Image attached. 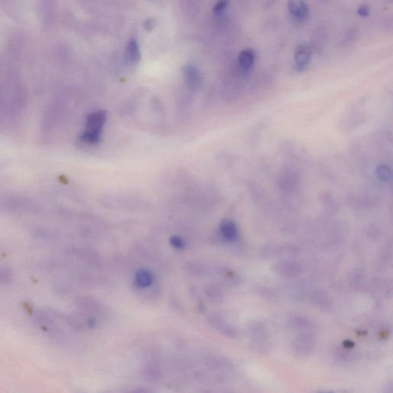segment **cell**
Returning <instances> with one entry per match:
<instances>
[{
	"label": "cell",
	"instance_id": "1",
	"mask_svg": "<svg viewBox=\"0 0 393 393\" xmlns=\"http://www.w3.org/2000/svg\"><path fill=\"white\" fill-rule=\"evenodd\" d=\"M249 337L252 348L261 354H266L271 351L272 343L266 326L260 321H251L247 326Z\"/></svg>",
	"mask_w": 393,
	"mask_h": 393
},
{
	"label": "cell",
	"instance_id": "2",
	"mask_svg": "<svg viewBox=\"0 0 393 393\" xmlns=\"http://www.w3.org/2000/svg\"><path fill=\"white\" fill-rule=\"evenodd\" d=\"M273 271L282 278L293 279L299 277L303 272V268L298 261L283 259L274 264Z\"/></svg>",
	"mask_w": 393,
	"mask_h": 393
},
{
	"label": "cell",
	"instance_id": "3",
	"mask_svg": "<svg viewBox=\"0 0 393 393\" xmlns=\"http://www.w3.org/2000/svg\"><path fill=\"white\" fill-rule=\"evenodd\" d=\"M316 339L314 335L304 333L296 336L292 342L293 354L299 357H309L314 352Z\"/></svg>",
	"mask_w": 393,
	"mask_h": 393
},
{
	"label": "cell",
	"instance_id": "4",
	"mask_svg": "<svg viewBox=\"0 0 393 393\" xmlns=\"http://www.w3.org/2000/svg\"><path fill=\"white\" fill-rule=\"evenodd\" d=\"M106 121V113L104 111H98L89 115L86 120L85 127L83 133L101 136V130Z\"/></svg>",
	"mask_w": 393,
	"mask_h": 393
},
{
	"label": "cell",
	"instance_id": "5",
	"mask_svg": "<svg viewBox=\"0 0 393 393\" xmlns=\"http://www.w3.org/2000/svg\"><path fill=\"white\" fill-rule=\"evenodd\" d=\"M312 50L307 44H301L296 47L294 52L295 69L302 71L305 69L311 61Z\"/></svg>",
	"mask_w": 393,
	"mask_h": 393
},
{
	"label": "cell",
	"instance_id": "6",
	"mask_svg": "<svg viewBox=\"0 0 393 393\" xmlns=\"http://www.w3.org/2000/svg\"><path fill=\"white\" fill-rule=\"evenodd\" d=\"M287 7L291 16L297 20L303 21L309 17L311 11L305 0H288Z\"/></svg>",
	"mask_w": 393,
	"mask_h": 393
},
{
	"label": "cell",
	"instance_id": "7",
	"mask_svg": "<svg viewBox=\"0 0 393 393\" xmlns=\"http://www.w3.org/2000/svg\"><path fill=\"white\" fill-rule=\"evenodd\" d=\"M210 320H211L213 327L218 331H220L221 333H223L224 335L228 336V337H237V330L232 326H230L222 317H219V316H213Z\"/></svg>",
	"mask_w": 393,
	"mask_h": 393
},
{
	"label": "cell",
	"instance_id": "8",
	"mask_svg": "<svg viewBox=\"0 0 393 393\" xmlns=\"http://www.w3.org/2000/svg\"><path fill=\"white\" fill-rule=\"evenodd\" d=\"M255 61H256V53L252 49H245L239 54V65L245 72L250 70L253 67Z\"/></svg>",
	"mask_w": 393,
	"mask_h": 393
},
{
	"label": "cell",
	"instance_id": "9",
	"mask_svg": "<svg viewBox=\"0 0 393 393\" xmlns=\"http://www.w3.org/2000/svg\"><path fill=\"white\" fill-rule=\"evenodd\" d=\"M312 302L321 311H330L333 308V303L328 295L321 290H317L313 293Z\"/></svg>",
	"mask_w": 393,
	"mask_h": 393
},
{
	"label": "cell",
	"instance_id": "10",
	"mask_svg": "<svg viewBox=\"0 0 393 393\" xmlns=\"http://www.w3.org/2000/svg\"><path fill=\"white\" fill-rule=\"evenodd\" d=\"M221 232L223 237L228 241H234L238 237V230L237 225L232 220L225 219L221 223Z\"/></svg>",
	"mask_w": 393,
	"mask_h": 393
},
{
	"label": "cell",
	"instance_id": "11",
	"mask_svg": "<svg viewBox=\"0 0 393 393\" xmlns=\"http://www.w3.org/2000/svg\"><path fill=\"white\" fill-rule=\"evenodd\" d=\"M126 58L130 63L137 64L141 60L140 47L139 42L136 38H132L127 44L126 48Z\"/></svg>",
	"mask_w": 393,
	"mask_h": 393
},
{
	"label": "cell",
	"instance_id": "12",
	"mask_svg": "<svg viewBox=\"0 0 393 393\" xmlns=\"http://www.w3.org/2000/svg\"><path fill=\"white\" fill-rule=\"evenodd\" d=\"M183 72L185 81L190 87L194 88L198 85L200 81V74L198 69H196L194 65H187L184 69Z\"/></svg>",
	"mask_w": 393,
	"mask_h": 393
},
{
	"label": "cell",
	"instance_id": "13",
	"mask_svg": "<svg viewBox=\"0 0 393 393\" xmlns=\"http://www.w3.org/2000/svg\"><path fill=\"white\" fill-rule=\"evenodd\" d=\"M287 253V249H283L277 245H270L264 247L261 250V256L265 259H274L282 253Z\"/></svg>",
	"mask_w": 393,
	"mask_h": 393
},
{
	"label": "cell",
	"instance_id": "14",
	"mask_svg": "<svg viewBox=\"0 0 393 393\" xmlns=\"http://www.w3.org/2000/svg\"><path fill=\"white\" fill-rule=\"evenodd\" d=\"M257 294L262 299L268 301V302H277L280 299L278 293L274 289L271 287H260L257 288Z\"/></svg>",
	"mask_w": 393,
	"mask_h": 393
},
{
	"label": "cell",
	"instance_id": "15",
	"mask_svg": "<svg viewBox=\"0 0 393 393\" xmlns=\"http://www.w3.org/2000/svg\"><path fill=\"white\" fill-rule=\"evenodd\" d=\"M136 280L139 287H147L151 285L153 281V277L150 271L140 270L136 274Z\"/></svg>",
	"mask_w": 393,
	"mask_h": 393
},
{
	"label": "cell",
	"instance_id": "16",
	"mask_svg": "<svg viewBox=\"0 0 393 393\" xmlns=\"http://www.w3.org/2000/svg\"><path fill=\"white\" fill-rule=\"evenodd\" d=\"M376 176L379 181L388 182L391 179V170L388 166L382 164L378 166L376 169Z\"/></svg>",
	"mask_w": 393,
	"mask_h": 393
},
{
	"label": "cell",
	"instance_id": "17",
	"mask_svg": "<svg viewBox=\"0 0 393 393\" xmlns=\"http://www.w3.org/2000/svg\"><path fill=\"white\" fill-rule=\"evenodd\" d=\"M291 325L294 328L299 329V330H307L311 326V323L305 317L297 316V317H293L292 319Z\"/></svg>",
	"mask_w": 393,
	"mask_h": 393
},
{
	"label": "cell",
	"instance_id": "18",
	"mask_svg": "<svg viewBox=\"0 0 393 393\" xmlns=\"http://www.w3.org/2000/svg\"><path fill=\"white\" fill-rule=\"evenodd\" d=\"M229 5L228 0H219L213 7V12L216 14H221L224 13Z\"/></svg>",
	"mask_w": 393,
	"mask_h": 393
},
{
	"label": "cell",
	"instance_id": "19",
	"mask_svg": "<svg viewBox=\"0 0 393 393\" xmlns=\"http://www.w3.org/2000/svg\"><path fill=\"white\" fill-rule=\"evenodd\" d=\"M208 296H210L211 299L214 301H219L222 299L223 298V293L220 289L217 288L216 287H212L210 289V293H208Z\"/></svg>",
	"mask_w": 393,
	"mask_h": 393
},
{
	"label": "cell",
	"instance_id": "20",
	"mask_svg": "<svg viewBox=\"0 0 393 393\" xmlns=\"http://www.w3.org/2000/svg\"><path fill=\"white\" fill-rule=\"evenodd\" d=\"M12 279V274L10 271L6 268H0V282L7 283L10 282Z\"/></svg>",
	"mask_w": 393,
	"mask_h": 393
},
{
	"label": "cell",
	"instance_id": "21",
	"mask_svg": "<svg viewBox=\"0 0 393 393\" xmlns=\"http://www.w3.org/2000/svg\"><path fill=\"white\" fill-rule=\"evenodd\" d=\"M170 242L173 247L178 249L183 248L184 246H185L183 240L178 236H173V237H170Z\"/></svg>",
	"mask_w": 393,
	"mask_h": 393
},
{
	"label": "cell",
	"instance_id": "22",
	"mask_svg": "<svg viewBox=\"0 0 393 393\" xmlns=\"http://www.w3.org/2000/svg\"><path fill=\"white\" fill-rule=\"evenodd\" d=\"M357 13L361 18H367L370 13V9L367 4H362L357 10Z\"/></svg>",
	"mask_w": 393,
	"mask_h": 393
},
{
	"label": "cell",
	"instance_id": "23",
	"mask_svg": "<svg viewBox=\"0 0 393 393\" xmlns=\"http://www.w3.org/2000/svg\"><path fill=\"white\" fill-rule=\"evenodd\" d=\"M155 26H156V23H155V21L152 19H148V20L145 21V23H144V28H145L147 31H148V32L152 31L153 29H155Z\"/></svg>",
	"mask_w": 393,
	"mask_h": 393
}]
</instances>
